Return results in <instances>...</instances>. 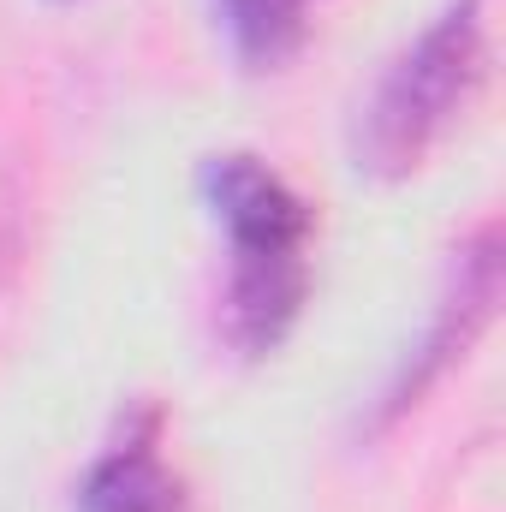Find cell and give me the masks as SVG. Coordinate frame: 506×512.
Listing matches in <instances>:
<instances>
[{
    "label": "cell",
    "mask_w": 506,
    "mask_h": 512,
    "mask_svg": "<svg viewBox=\"0 0 506 512\" xmlns=\"http://www.w3.org/2000/svg\"><path fill=\"white\" fill-rule=\"evenodd\" d=\"M310 292V268L304 251H274V256H233V292H227V316H233V340L262 358L286 340V328L298 322Z\"/></svg>",
    "instance_id": "obj_4"
},
{
    "label": "cell",
    "mask_w": 506,
    "mask_h": 512,
    "mask_svg": "<svg viewBox=\"0 0 506 512\" xmlns=\"http://www.w3.org/2000/svg\"><path fill=\"white\" fill-rule=\"evenodd\" d=\"M78 512H179V483L143 441H126L96 459L78 489Z\"/></svg>",
    "instance_id": "obj_5"
},
{
    "label": "cell",
    "mask_w": 506,
    "mask_h": 512,
    "mask_svg": "<svg viewBox=\"0 0 506 512\" xmlns=\"http://www.w3.org/2000/svg\"><path fill=\"white\" fill-rule=\"evenodd\" d=\"M495 304H501V233H495V227H483V233H477V245L459 256V286H453V298L441 304V316H435V328H429V340H423L417 364L405 370V382L393 387L387 417H399L405 405H417V393L441 376V364H447L453 352L465 358V346L483 334V322L495 316Z\"/></svg>",
    "instance_id": "obj_3"
},
{
    "label": "cell",
    "mask_w": 506,
    "mask_h": 512,
    "mask_svg": "<svg viewBox=\"0 0 506 512\" xmlns=\"http://www.w3.org/2000/svg\"><path fill=\"white\" fill-rule=\"evenodd\" d=\"M477 84H483V24H477V6L465 0L441 12L387 66L358 126V167L381 179L411 173L435 149V137L459 120V108L477 96Z\"/></svg>",
    "instance_id": "obj_1"
},
{
    "label": "cell",
    "mask_w": 506,
    "mask_h": 512,
    "mask_svg": "<svg viewBox=\"0 0 506 512\" xmlns=\"http://www.w3.org/2000/svg\"><path fill=\"white\" fill-rule=\"evenodd\" d=\"M239 60L268 72L304 42V0H215Z\"/></svg>",
    "instance_id": "obj_6"
},
{
    "label": "cell",
    "mask_w": 506,
    "mask_h": 512,
    "mask_svg": "<svg viewBox=\"0 0 506 512\" xmlns=\"http://www.w3.org/2000/svg\"><path fill=\"white\" fill-rule=\"evenodd\" d=\"M203 197H209L215 221L227 227L233 256L304 251V239H310L304 197L280 173H268L256 155H215L203 167Z\"/></svg>",
    "instance_id": "obj_2"
}]
</instances>
